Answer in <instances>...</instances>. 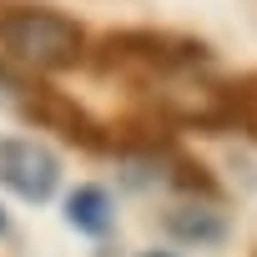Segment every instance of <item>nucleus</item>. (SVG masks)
I'll return each instance as SVG.
<instances>
[{
	"mask_svg": "<svg viewBox=\"0 0 257 257\" xmlns=\"http://www.w3.org/2000/svg\"><path fill=\"white\" fill-rule=\"evenodd\" d=\"M31 111L41 116V121H56L61 132L71 137V142H86V147H101V137H96V121L81 111V106H71L66 96H56V91H41L36 101H31Z\"/></svg>",
	"mask_w": 257,
	"mask_h": 257,
	"instance_id": "4",
	"label": "nucleus"
},
{
	"mask_svg": "<svg viewBox=\"0 0 257 257\" xmlns=\"http://www.w3.org/2000/svg\"><path fill=\"white\" fill-rule=\"evenodd\" d=\"M66 217H71V227H81V232H101V227L111 222V202H106L101 187H76L71 202H66Z\"/></svg>",
	"mask_w": 257,
	"mask_h": 257,
	"instance_id": "5",
	"label": "nucleus"
},
{
	"mask_svg": "<svg viewBox=\"0 0 257 257\" xmlns=\"http://www.w3.org/2000/svg\"><path fill=\"white\" fill-rule=\"evenodd\" d=\"M202 61H207V51L197 41H177V36H157V31H121V36H106V46H101V71L177 76V71H197Z\"/></svg>",
	"mask_w": 257,
	"mask_h": 257,
	"instance_id": "2",
	"label": "nucleus"
},
{
	"mask_svg": "<svg viewBox=\"0 0 257 257\" xmlns=\"http://www.w3.org/2000/svg\"><path fill=\"white\" fill-rule=\"evenodd\" d=\"M56 177H61V167H56V157L46 147H36L26 137H6L0 142V182H6L16 197L46 202L56 192Z\"/></svg>",
	"mask_w": 257,
	"mask_h": 257,
	"instance_id": "3",
	"label": "nucleus"
},
{
	"mask_svg": "<svg viewBox=\"0 0 257 257\" xmlns=\"http://www.w3.org/2000/svg\"><path fill=\"white\" fill-rule=\"evenodd\" d=\"M0 232H6V217H0Z\"/></svg>",
	"mask_w": 257,
	"mask_h": 257,
	"instance_id": "7",
	"label": "nucleus"
},
{
	"mask_svg": "<svg viewBox=\"0 0 257 257\" xmlns=\"http://www.w3.org/2000/svg\"><path fill=\"white\" fill-rule=\"evenodd\" d=\"M172 227H177L182 237H217V232H222L217 217H172Z\"/></svg>",
	"mask_w": 257,
	"mask_h": 257,
	"instance_id": "6",
	"label": "nucleus"
},
{
	"mask_svg": "<svg viewBox=\"0 0 257 257\" xmlns=\"http://www.w3.org/2000/svg\"><path fill=\"white\" fill-rule=\"evenodd\" d=\"M0 41H6L11 56H21L26 66H41V71H66L86 56V31L61 16V11H46V6H16L0 16Z\"/></svg>",
	"mask_w": 257,
	"mask_h": 257,
	"instance_id": "1",
	"label": "nucleus"
}]
</instances>
